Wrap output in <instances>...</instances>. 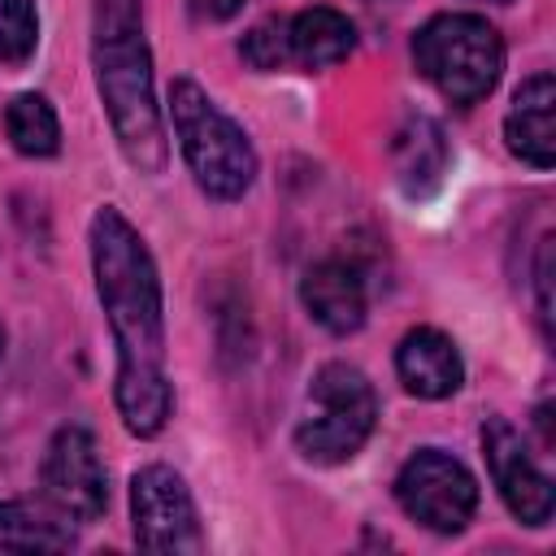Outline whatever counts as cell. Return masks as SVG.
I'll list each match as a JSON object with an SVG mask.
<instances>
[{"instance_id": "cell-13", "label": "cell", "mask_w": 556, "mask_h": 556, "mask_svg": "<svg viewBox=\"0 0 556 556\" xmlns=\"http://www.w3.org/2000/svg\"><path fill=\"white\" fill-rule=\"evenodd\" d=\"M391 165H395V182L404 195H413V200L430 195L447 174L443 126L426 113H408L400 122V130L391 135Z\"/></svg>"}, {"instance_id": "cell-20", "label": "cell", "mask_w": 556, "mask_h": 556, "mask_svg": "<svg viewBox=\"0 0 556 556\" xmlns=\"http://www.w3.org/2000/svg\"><path fill=\"white\" fill-rule=\"evenodd\" d=\"M187 4H191V13L204 17V22H226V17H235V13L243 9V0H187Z\"/></svg>"}, {"instance_id": "cell-14", "label": "cell", "mask_w": 556, "mask_h": 556, "mask_svg": "<svg viewBox=\"0 0 556 556\" xmlns=\"http://www.w3.org/2000/svg\"><path fill=\"white\" fill-rule=\"evenodd\" d=\"M356 48V26L339 9H304L287 17V56L300 70H326Z\"/></svg>"}, {"instance_id": "cell-3", "label": "cell", "mask_w": 556, "mask_h": 556, "mask_svg": "<svg viewBox=\"0 0 556 556\" xmlns=\"http://www.w3.org/2000/svg\"><path fill=\"white\" fill-rule=\"evenodd\" d=\"M169 117L200 191H208L213 200H239L256 178V152L248 135L191 78H178L169 87Z\"/></svg>"}, {"instance_id": "cell-9", "label": "cell", "mask_w": 556, "mask_h": 556, "mask_svg": "<svg viewBox=\"0 0 556 556\" xmlns=\"http://www.w3.org/2000/svg\"><path fill=\"white\" fill-rule=\"evenodd\" d=\"M482 452H486V465H491V478L508 504V513L526 526H547L552 521V508H556V491H552V478L534 465V456L526 452L521 434L513 430L508 417H486L482 426Z\"/></svg>"}, {"instance_id": "cell-18", "label": "cell", "mask_w": 556, "mask_h": 556, "mask_svg": "<svg viewBox=\"0 0 556 556\" xmlns=\"http://www.w3.org/2000/svg\"><path fill=\"white\" fill-rule=\"evenodd\" d=\"M239 52H243V61H248L252 70H261V74L291 65V56H287V17H265V22H256V26L243 35Z\"/></svg>"}, {"instance_id": "cell-10", "label": "cell", "mask_w": 556, "mask_h": 556, "mask_svg": "<svg viewBox=\"0 0 556 556\" xmlns=\"http://www.w3.org/2000/svg\"><path fill=\"white\" fill-rule=\"evenodd\" d=\"M300 300L308 308V317L317 326H326L330 334H352L365 326V278L352 261H317L304 278H300Z\"/></svg>"}, {"instance_id": "cell-11", "label": "cell", "mask_w": 556, "mask_h": 556, "mask_svg": "<svg viewBox=\"0 0 556 556\" xmlns=\"http://www.w3.org/2000/svg\"><path fill=\"white\" fill-rule=\"evenodd\" d=\"M552 109H556V83L547 70L530 74L517 91H513V109L504 117V139L508 152L521 156L534 169H552L556 161V126H552Z\"/></svg>"}, {"instance_id": "cell-12", "label": "cell", "mask_w": 556, "mask_h": 556, "mask_svg": "<svg viewBox=\"0 0 556 556\" xmlns=\"http://www.w3.org/2000/svg\"><path fill=\"white\" fill-rule=\"evenodd\" d=\"M395 369H400V382L417 400H443L465 382V365H460L456 343L434 326H417L400 339Z\"/></svg>"}, {"instance_id": "cell-22", "label": "cell", "mask_w": 556, "mask_h": 556, "mask_svg": "<svg viewBox=\"0 0 556 556\" xmlns=\"http://www.w3.org/2000/svg\"><path fill=\"white\" fill-rule=\"evenodd\" d=\"M495 4H508V0H495Z\"/></svg>"}, {"instance_id": "cell-16", "label": "cell", "mask_w": 556, "mask_h": 556, "mask_svg": "<svg viewBox=\"0 0 556 556\" xmlns=\"http://www.w3.org/2000/svg\"><path fill=\"white\" fill-rule=\"evenodd\" d=\"M4 130H9V143L22 152V156H56L61 148V122H56V109L35 96V91H22L9 100L4 109Z\"/></svg>"}, {"instance_id": "cell-17", "label": "cell", "mask_w": 556, "mask_h": 556, "mask_svg": "<svg viewBox=\"0 0 556 556\" xmlns=\"http://www.w3.org/2000/svg\"><path fill=\"white\" fill-rule=\"evenodd\" d=\"M35 43H39L35 0H0V65L30 61Z\"/></svg>"}, {"instance_id": "cell-6", "label": "cell", "mask_w": 556, "mask_h": 556, "mask_svg": "<svg viewBox=\"0 0 556 556\" xmlns=\"http://www.w3.org/2000/svg\"><path fill=\"white\" fill-rule=\"evenodd\" d=\"M395 500L417 526L434 534H460L478 508V482L456 456L439 447H421L400 465Z\"/></svg>"}, {"instance_id": "cell-2", "label": "cell", "mask_w": 556, "mask_h": 556, "mask_svg": "<svg viewBox=\"0 0 556 556\" xmlns=\"http://www.w3.org/2000/svg\"><path fill=\"white\" fill-rule=\"evenodd\" d=\"M91 65H96V87L109 109L122 156L139 174H161L169 161V143H165L161 109L152 96V52L143 39L139 0H96Z\"/></svg>"}, {"instance_id": "cell-7", "label": "cell", "mask_w": 556, "mask_h": 556, "mask_svg": "<svg viewBox=\"0 0 556 556\" xmlns=\"http://www.w3.org/2000/svg\"><path fill=\"white\" fill-rule=\"evenodd\" d=\"M130 526H135V543L143 552L178 556V552L204 547L195 500H191L182 473H174L169 465H143L130 478Z\"/></svg>"}, {"instance_id": "cell-15", "label": "cell", "mask_w": 556, "mask_h": 556, "mask_svg": "<svg viewBox=\"0 0 556 556\" xmlns=\"http://www.w3.org/2000/svg\"><path fill=\"white\" fill-rule=\"evenodd\" d=\"M70 543L74 534L56 517L22 500H0V552H65Z\"/></svg>"}, {"instance_id": "cell-19", "label": "cell", "mask_w": 556, "mask_h": 556, "mask_svg": "<svg viewBox=\"0 0 556 556\" xmlns=\"http://www.w3.org/2000/svg\"><path fill=\"white\" fill-rule=\"evenodd\" d=\"M534 278H539V321H543V334H552V304H547V278H552V239H543V248H539V269H534Z\"/></svg>"}, {"instance_id": "cell-21", "label": "cell", "mask_w": 556, "mask_h": 556, "mask_svg": "<svg viewBox=\"0 0 556 556\" xmlns=\"http://www.w3.org/2000/svg\"><path fill=\"white\" fill-rule=\"evenodd\" d=\"M0 352H4V330H0Z\"/></svg>"}, {"instance_id": "cell-1", "label": "cell", "mask_w": 556, "mask_h": 556, "mask_svg": "<svg viewBox=\"0 0 556 556\" xmlns=\"http://www.w3.org/2000/svg\"><path fill=\"white\" fill-rule=\"evenodd\" d=\"M91 269L96 295L104 304L113 343H117V413L122 426L139 439L165 430L174 391L165 378V313H161V278L139 230L113 208H96L91 217Z\"/></svg>"}, {"instance_id": "cell-8", "label": "cell", "mask_w": 556, "mask_h": 556, "mask_svg": "<svg viewBox=\"0 0 556 556\" xmlns=\"http://www.w3.org/2000/svg\"><path fill=\"white\" fill-rule=\"evenodd\" d=\"M39 478H43V500L52 504L56 517L96 521L109 504V478H104L96 439L83 426H61L52 434Z\"/></svg>"}, {"instance_id": "cell-4", "label": "cell", "mask_w": 556, "mask_h": 556, "mask_svg": "<svg viewBox=\"0 0 556 556\" xmlns=\"http://www.w3.org/2000/svg\"><path fill=\"white\" fill-rule=\"evenodd\" d=\"M413 61L426 83L452 104H478L491 96L504 70V39L478 13H439L413 39Z\"/></svg>"}, {"instance_id": "cell-5", "label": "cell", "mask_w": 556, "mask_h": 556, "mask_svg": "<svg viewBox=\"0 0 556 556\" xmlns=\"http://www.w3.org/2000/svg\"><path fill=\"white\" fill-rule=\"evenodd\" d=\"M374 421H378V395L369 378L348 361H330L313 374L308 413L295 426V447L313 465H343L365 447Z\"/></svg>"}]
</instances>
